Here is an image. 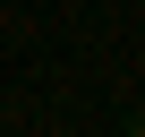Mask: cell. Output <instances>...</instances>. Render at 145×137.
Returning a JSON list of instances; mask_svg holds the SVG:
<instances>
[{
    "label": "cell",
    "instance_id": "1",
    "mask_svg": "<svg viewBox=\"0 0 145 137\" xmlns=\"http://www.w3.org/2000/svg\"><path fill=\"white\" fill-rule=\"evenodd\" d=\"M128 137H145V120H137V128H128Z\"/></svg>",
    "mask_w": 145,
    "mask_h": 137
}]
</instances>
